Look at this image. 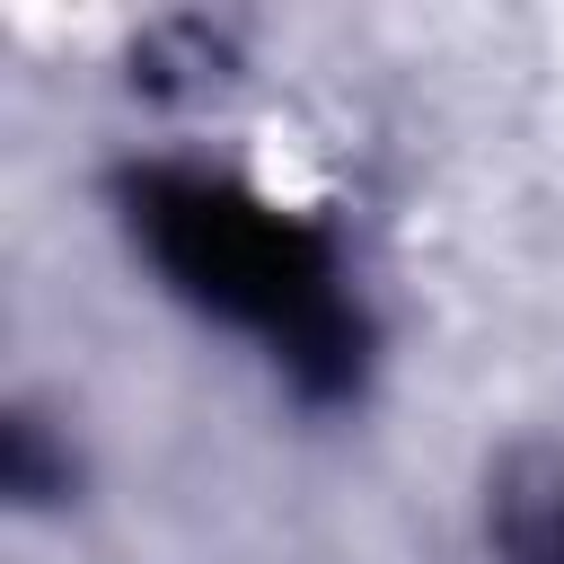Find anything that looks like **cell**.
<instances>
[{
  "label": "cell",
  "instance_id": "6da1fadb",
  "mask_svg": "<svg viewBox=\"0 0 564 564\" xmlns=\"http://www.w3.org/2000/svg\"><path fill=\"white\" fill-rule=\"evenodd\" d=\"M123 203H132L150 264L194 308L264 335L308 397H344L361 379V308L344 300V273H335V247L317 220L273 212L247 185L185 176V167L132 176Z\"/></svg>",
  "mask_w": 564,
  "mask_h": 564
}]
</instances>
